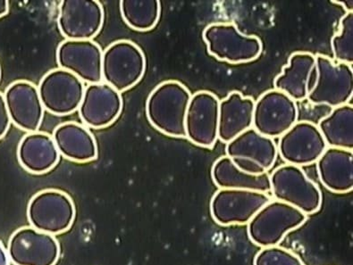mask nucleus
Returning a JSON list of instances; mask_svg holds the SVG:
<instances>
[{"label": "nucleus", "mask_w": 353, "mask_h": 265, "mask_svg": "<svg viewBox=\"0 0 353 265\" xmlns=\"http://www.w3.org/2000/svg\"><path fill=\"white\" fill-rule=\"evenodd\" d=\"M75 215L77 211L72 198L57 189H45L37 193L27 209L32 227L53 236L69 230Z\"/></svg>", "instance_id": "nucleus-7"}, {"label": "nucleus", "mask_w": 353, "mask_h": 265, "mask_svg": "<svg viewBox=\"0 0 353 265\" xmlns=\"http://www.w3.org/2000/svg\"><path fill=\"white\" fill-rule=\"evenodd\" d=\"M122 109L121 93L108 84L101 83L85 87L78 112L88 127L103 129L116 122Z\"/></svg>", "instance_id": "nucleus-18"}, {"label": "nucleus", "mask_w": 353, "mask_h": 265, "mask_svg": "<svg viewBox=\"0 0 353 265\" xmlns=\"http://www.w3.org/2000/svg\"><path fill=\"white\" fill-rule=\"evenodd\" d=\"M17 159L24 170L32 174H44L59 164L60 153L52 136L45 132L26 134L17 147Z\"/></svg>", "instance_id": "nucleus-20"}, {"label": "nucleus", "mask_w": 353, "mask_h": 265, "mask_svg": "<svg viewBox=\"0 0 353 265\" xmlns=\"http://www.w3.org/2000/svg\"><path fill=\"white\" fill-rule=\"evenodd\" d=\"M277 152L288 165L303 167L316 164L327 149L318 126L312 122H297L279 138Z\"/></svg>", "instance_id": "nucleus-13"}, {"label": "nucleus", "mask_w": 353, "mask_h": 265, "mask_svg": "<svg viewBox=\"0 0 353 265\" xmlns=\"http://www.w3.org/2000/svg\"><path fill=\"white\" fill-rule=\"evenodd\" d=\"M9 11V3L6 0H0V18L5 17Z\"/></svg>", "instance_id": "nucleus-32"}, {"label": "nucleus", "mask_w": 353, "mask_h": 265, "mask_svg": "<svg viewBox=\"0 0 353 265\" xmlns=\"http://www.w3.org/2000/svg\"><path fill=\"white\" fill-rule=\"evenodd\" d=\"M255 101L240 92H231L219 102V138L228 144L252 127Z\"/></svg>", "instance_id": "nucleus-22"}, {"label": "nucleus", "mask_w": 353, "mask_h": 265, "mask_svg": "<svg viewBox=\"0 0 353 265\" xmlns=\"http://www.w3.org/2000/svg\"><path fill=\"white\" fill-rule=\"evenodd\" d=\"M146 64L143 50L134 42H113L102 56V81L117 92H125L143 79Z\"/></svg>", "instance_id": "nucleus-5"}, {"label": "nucleus", "mask_w": 353, "mask_h": 265, "mask_svg": "<svg viewBox=\"0 0 353 265\" xmlns=\"http://www.w3.org/2000/svg\"><path fill=\"white\" fill-rule=\"evenodd\" d=\"M202 37L210 56L230 65L255 61L263 50L257 36L244 34L233 23H211L205 28Z\"/></svg>", "instance_id": "nucleus-3"}, {"label": "nucleus", "mask_w": 353, "mask_h": 265, "mask_svg": "<svg viewBox=\"0 0 353 265\" xmlns=\"http://www.w3.org/2000/svg\"><path fill=\"white\" fill-rule=\"evenodd\" d=\"M296 102L276 89L263 93L255 102L252 128L270 138H280L298 122Z\"/></svg>", "instance_id": "nucleus-9"}, {"label": "nucleus", "mask_w": 353, "mask_h": 265, "mask_svg": "<svg viewBox=\"0 0 353 265\" xmlns=\"http://www.w3.org/2000/svg\"><path fill=\"white\" fill-rule=\"evenodd\" d=\"M104 20V9L97 0H64L57 26L66 40L92 41L101 31Z\"/></svg>", "instance_id": "nucleus-12"}, {"label": "nucleus", "mask_w": 353, "mask_h": 265, "mask_svg": "<svg viewBox=\"0 0 353 265\" xmlns=\"http://www.w3.org/2000/svg\"><path fill=\"white\" fill-rule=\"evenodd\" d=\"M322 185L336 194L353 191V153L351 150L327 147L316 162Z\"/></svg>", "instance_id": "nucleus-19"}, {"label": "nucleus", "mask_w": 353, "mask_h": 265, "mask_svg": "<svg viewBox=\"0 0 353 265\" xmlns=\"http://www.w3.org/2000/svg\"><path fill=\"white\" fill-rule=\"evenodd\" d=\"M8 254L14 265H55L60 257V246L53 235L23 227L9 239Z\"/></svg>", "instance_id": "nucleus-14"}, {"label": "nucleus", "mask_w": 353, "mask_h": 265, "mask_svg": "<svg viewBox=\"0 0 353 265\" xmlns=\"http://www.w3.org/2000/svg\"><path fill=\"white\" fill-rule=\"evenodd\" d=\"M56 56L60 68L72 72L83 83H102L103 51L96 42L65 40L57 47Z\"/></svg>", "instance_id": "nucleus-16"}, {"label": "nucleus", "mask_w": 353, "mask_h": 265, "mask_svg": "<svg viewBox=\"0 0 353 265\" xmlns=\"http://www.w3.org/2000/svg\"><path fill=\"white\" fill-rule=\"evenodd\" d=\"M307 216L295 207L270 200L248 222L249 239L259 248L279 246L286 235L305 224Z\"/></svg>", "instance_id": "nucleus-2"}, {"label": "nucleus", "mask_w": 353, "mask_h": 265, "mask_svg": "<svg viewBox=\"0 0 353 265\" xmlns=\"http://www.w3.org/2000/svg\"><path fill=\"white\" fill-rule=\"evenodd\" d=\"M192 93L177 81H164L150 93L146 116L150 125L172 138H186L185 116Z\"/></svg>", "instance_id": "nucleus-1"}, {"label": "nucleus", "mask_w": 353, "mask_h": 265, "mask_svg": "<svg viewBox=\"0 0 353 265\" xmlns=\"http://www.w3.org/2000/svg\"><path fill=\"white\" fill-rule=\"evenodd\" d=\"M253 265H305L294 252L282 246L264 248L256 255Z\"/></svg>", "instance_id": "nucleus-28"}, {"label": "nucleus", "mask_w": 353, "mask_h": 265, "mask_svg": "<svg viewBox=\"0 0 353 265\" xmlns=\"http://www.w3.org/2000/svg\"><path fill=\"white\" fill-rule=\"evenodd\" d=\"M11 120L6 105L4 94L0 92V140L6 136L10 128Z\"/></svg>", "instance_id": "nucleus-29"}, {"label": "nucleus", "mask_w": 353, "mask_h": 265, "mask_svg": "<svg viewBox=\"0 0 353 265\" xmlns=\"http://www.w3.org/2000/svg\"><path fill=\"white\" fill-rule=\"evenodd\" d=\"M334 4L342 6L347 10V13H353V1L352 0H345V1H332Z\"/></svg>", "instance_id": "nucleus-31"}, {"label": "nucleus", "mask_w": 353, "mask_h": 265, "mask_svg": "<svg viewBox=\"0 0 353 265\" xmlns=\"http://www.w3.org/2000/svg\"><path fill=\"white\" fill-rule=\"evenodd\" d=\"M271 200L268 193L219 189L210 201V213L221 226L248 224L252 217Z\"/></svg>", "instance_id": "nucleus-11"}, {"label": "nucleus", "mask_w": 353, "mask_h": 265, "mask_svg": "<svg viewBox=\"0 0 353 265\" xmlns=\"http://www.w3.org/2000/svg\"><path fill=\"white\" fill-rule=\"evenodd\" d=\"M4 98L11 123L23 131H39L44 116L38 87L28 81H14L6 89Z\"/></svg>", "instance_id": "nucleus-17"}, {"label": "nucleus", "mask_w": 353, "mask_h": 265, "mask_svg": "<svg viewBox=\"0 0 353 265\" xmlns=\"http://www.w3.org/2000/svg\"><path fill=\"white\" fill-rule=\"evenodd\" d=\"M318 128L327 147L353 150V107L346 104L333 108L319 120Z\"/></svg>", "instance_id": "nucleus-25"}, {"label": "nucleus", "mask_w": 353, "mask_h": 265, "mask_svg": "<svg viewBox=\"0 0 353 265\" xmlns=\"http://www.w3.org/2000/svg\"><path fill=\"white\" fill-rule=\"evenodd\" d=\"M0 265H10V260L8 254V250L0 242Z\"/></svg>", "instance_id": "nucleus-30"}, {"label": "nucleus", "mask_w": 353, "mask_h": 265, "mask_svg": "<svg viewBox=\"0 0 353 265\" xmlns=\"http://www.w3.org/2000/svg\"><path fill=\"white\" fill-rule=\"evenodd\" d=\"M316 78L307 101L315 105L332 108L348 104L353 94L352 65L334 62L324 55L315 56Z\"/></svg>", "instance_id": "nucleus-6"}, {"label": "nucleus", "mask_w": 353, "mask_h": 265, "mask_svg": "<svg viewBox=\"0 0 353 265\" xmlns=\"http://www.w3.org/2000/svg\"><path fill=\"white\" fill-rule=\"evenodd\" d=\"M214 184L219 189H243L268 193L270 192V176H252L243 173L234 165L228 156H222L214 162L211 169Z\"/></svg>", "instance_id": "nucleus-24"}, {"label": "nucleus", "mask_w": 353, "mask_h": 265, "mask_svg": "<svg viewBox=\"0 0 353 265\" xmlns=\"http://www.w3.org/2000/svg\"><path fill=\"white\" fill-rule=\"evenodd\" d=\"M315 66V56L312 53L292 54L288 64L283 66L281 74L274 79V89L285 93L295 102L305 100Z\"/></svg>", "instance_id": "nucleus-23"}, {"label": "nucleus", "mask_w": 353, "mask_h": 265, "mask_svg": "<svg viewBox=\"0 0 353 265\" xmlns=\"http://www.w3.org/2000/svg\"><path fill=\"white\" fill-rule=\"evenodd\" d=\"M121 14L130 28L137 32H149L155 28L161 14V4L158 0L120 2Z\"/></svg>", "instance_id": "nucleus-26"}, {"label": "nucleus", "mask_w": 353, "mask_h": 265, "mask_svg": "<svg viewBox=\"0 0 353 265\" xmlns=\"http://www.w3.org/2000/svg\"><path fill=\"white\" fill-rule=\"evenodd\" d=\"M332 51L338 63L353 64V13H347L340 21L339 32L331 41Z\"/></svg>", "instance_id": "nucleus-27"}, {"label": "nucleus", "mask_w": 353, "mask_h": 265, "mask_svg": "<svg viewBox=\"0 0 353 265\" xmlns=\"http://www.w3.org/2000/svg\"><path fill=\"white\" fill-rule=\"evenodd\" d=\"M270 180V192L274 200L295 207L307 216L321 210V191L301 167L281 165L273 171Z\"/></svg>", "instance_id": "nucleus-4"}, {"label": "nucleus", "mask_w": 353, "mask_h": 265, "mask_svg": "<svg viewBox=\"0 0 353 265\" xmlns=\"http://www.w3.org/2000/svg\"><path fill=\"white\" fill-rule=\"evenodd\" d=\"M52 138L60 156L68 160L89 162L98 158V144L94 136L80 123H61L54 129Z\"/></svg>", "instance_id": "nucleus-21"}, {"label": "nucleus", "mask_w": 353, "mask_h": 265, "mask_svg": "<svg viewBox=\"0 0 353 265\" xmlns=\"http://www.w3.org/2000/svg\"><path fill=\"white\" fill-rule=\"evenodd\" d=\"M85 86L79 78L64 69H54L42 77L39 95L45 110L57 116L79 109Z\"/></svg>", "instance_id": "nucleus-10"}, {"label": "nucleus", "mask_w": 353, "mask_h": 265, "mask_svg": "<svg viewBox=\"0 0 353 265\" xmlns=\"http://www.w3.org/2000/svg\"><path fill=\"white\" fill-rule=\"evenodd\" d=\"M219 99L202 90L192 95L185 116V135L192 144L212 149L219 138Z\"/></svg>", "instance_id": "nucleus-15"}, {"label": "nucleus", "mask_w": 353, "mask_h": 265, "mask_svg": "<svg viewBox=\"0 0 353 265\" xmlns=\"http://www.w3.org/2000/svg\"><path fill=\"white\" fill-rule=\"evenodd\" d=\"M225 151L235 167L252 176L268 173L279 156L272 138L259 134L252 127L226 144Z\"/></svg>", "instance_id": "nucleus-8"}, {"label": "nucleus", "mask_w": 353, "mask_h": 265, "mask_svg": "<svg viewBox=\"0 0 353 265\" xmlns=\"http://www.w3.org/2000/svg\"><path fill=\"white\" fill-rule=\"evenodd\" d=\"M0 79H1V68H0Z\"/></svg>", "instance_id": "nucleus-33"}]
</instances>
